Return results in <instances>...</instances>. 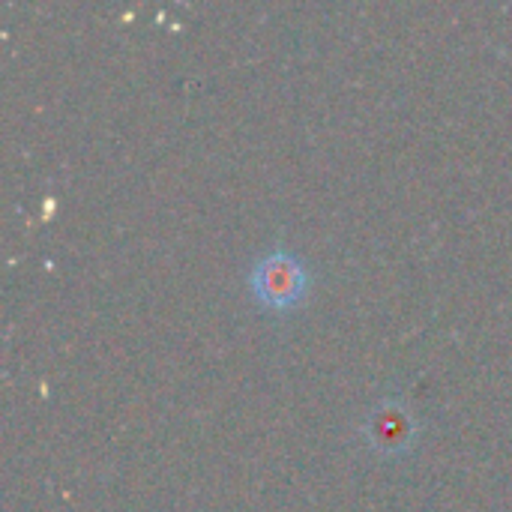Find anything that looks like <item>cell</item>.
Instances as JSON below:
<instances>
[{"mask_svg":"<svg viewBox=\"0 0 512 512\" xmlns=\"http://www.w3.org/2000/svg\"><path fill=\"white\" fill-rule=\"evenodd\" d=\"M306 267L285 249H273L252 267V291L267 306H294L306 294Z\"/></svg>","mask_w":512,"mask_h":512,"instance_id":"obj_1","label":"cell"}]
</instances>
